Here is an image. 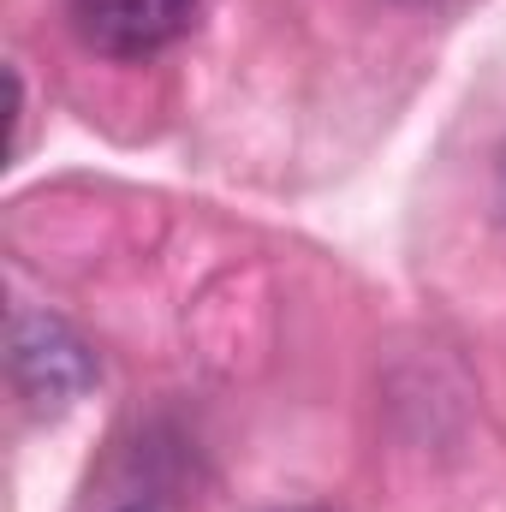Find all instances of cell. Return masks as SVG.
Here are the masks:
<instances>
[{
    "label": "cell",
    "mask_w": 506,
    "mask_h": 512,
    "mask_svg": "<svg viewBox=\"0 0 506 512\" xmlns=\"http://www.w3.org/2000/svg\"><path fill=\"white\" fill-rule=\"evenodd\" d=\"M12 376L42 405H72L90 387V352L60 322H18V334H12Z\"/></svg>",
    "instance_id": "2"
},
{
    "label": "cell",
    "mask_w": 506,
    "mask_h": 512,
    "mask_svg": "<svg viewBox=\"0 0 506 512\" xmlns=\"http://www.w3.org/2000/svg\"><path fill=\"white\" fill-rule=\"evenodd\" d=\"M286 512H322V507H286Z\"/></svg>",
    "instance_id": "3"
},
{
    "label": "cell",
    "mask_w": 506,
    "mask_h": 512,
    "mask_svg": "<svg viewBox=\"0 0 506 512\" xmlns=\"http://www.w3.org/2000/svg\"><path fill=\"white\" fill-rule=\"evenodd\" d=\"M197 18V0H72L78 36L108 60H149L179 42Z\"/></svg>",
    "instance_id": "1"
}]
</instances>
